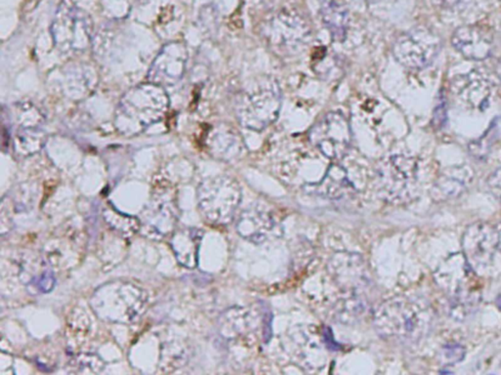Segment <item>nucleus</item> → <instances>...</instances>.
<instances>
[{"label": "nucleus", "mask_w": 501, "mask_h": 375, "mask_svg": "<svg viewBox=\"0 0 501 375\" xmlns=\"http://www.w3.org/2000/svg\"><path fill=\"white\" fill-rule=\"evenodd\" d=\"M170 108V98L162 86L148 83L129 89L120 99L114 116L119 133L134 136L163 121Z\"/></svg>", "instance_id": "obj_1"}, {"label": "nucleus", "mask_w": 501, "mask_h": 375, "mask_svg": "<svg viewBox=\"0 0 501 375\" xmlns=\"http://www.w3.org/2000/svg\"><path fill=\"white\" fill-rule=\"evenodd\" d=\"M282 106V91L272 76L255 78L243 89L235 112L244 129L260 132L275 124Z\"/></svg>", "instance_id": "obj_2"}, {"label": "nucleus", "mask_w": 501, "mask_h": 375, "mask_svg": "<svg viewBox=\"0 0 501 375\" xmlns=\"http://www.w3.org/2000/svg\"><path fill=\"white\" fill-rule=\"evenodd\" d=\"M93 30V20L86 10L73 0H61L50 27L53 42L60 52H81L88 49Z\"/></svg>", "instance_id": "obj_3"}, {"label": "nucleus", "mask_w": 501, "mask_h": 375, "mask_svg": "<svg viewBox=\"0 0 501 375\" xmlns=\"http://www.w3.org/2000/svg\"><path fill=\"white\" fill-rule=\"evenodd\" d=\"M239 183L229 176H216L204 181L199 187V201L209 221L226 225L234 218L241 203Z\"/></svg>", "instance_id": "obj_4"}, {"label": "nucleus", "mask_w": 501, "mask_h": 375, "mask_svg": "<svg viewBox=\"0 0 501 375\" xmlns=\"http://www.w3.org/2000/svg\"><path fill=\"white\" fill-rule=\"evenodd\" d=\"M418 163L413 157L395 155L381 160L376 169V187L390 201L411 195L418 183Z\"/></svg>", "instance_id": "obj_5"}, {"label": "nucleus", "mask_w": 501, "mask_h": 375, "mask_svg": "<svg viewBox=\"0 0 501 375\" xmlns=\"http://www.w3.org/2000/svg\"><path fill=\"white\" fill-rule=\"evenodd\" d=\"M263 37L277 54L294 55L308 44L311 29L300 14L281 11L265 25Z\"/></svg>", "instance_id": "obj_6"}, {"label": "nucleus", "mask_w": 501, "mask_h": 375, "mask_svg": "<svg viewBox=\"0 0 501 375\" xmlns=\"http://www.w3.org/2000/svg\"><path fill=\"white\" fill-rule=\"evenodd\" d=\"M309 137L313 146L327 159L340 160L351 147V125L341 112H329L314 125Z\"/></svg>", "instance_id": "obj_7"}, {"label": "nucleus", "mask_w": 501, "mask_h": 375, "mask_svg": "<svg viewBox=\"0 0 501 375\" xmlns=\"http://www.w3.org/2000/svg\"><path fill=\"white\" fill-rule=\"evenodd\" d=\"M439 40L428 30H415L398 37L393 54L403 67L421 70L433 62L438 54Z\"/></svg>", "instance_id": "obj_8"}, {"label": "nucleus", "mask_w": 501, "mask_h": 375, "mask_svg": "<svg viewBox=\"0 0 501 375\" xmlns=\"http://www.w3.org/2000/svg\"><path fill=\"white\" fill-rule=\"evenodd\" d=\"M188 60L185 43L180 40L167 43L153 61L147 73L148 81L163 88L175 85L183 78Z\"/></svg>", "instance_id": "obj_9"}, {"label": "nucleus", "mask_w": 501, "mask_h": 375, "mask_svg": "<svg viewBox=\"0 0 501 375\" xmlns=\"http://www.w3.org/2000/svg\"><path fill=\"white\" fill-rule=\"evenodd\" d=\"M413 306L405 300L393 299L383 303L375 313V326L383 336L405 338L416 325Z\"/></svg>", "instance_id": "obj_10"}, {"label": "nucleus", "mask_w": 501, "mask_h": 375, "mask_svg": "<svg viewBox=\"0 0 501 375\" xmlns=\"http://www.w3.org/2000/svg\"><path fill=\"white\" fill-rule=\"evenodd\" d=\"M452 94L465 106L483 111L489 105L490 84L489 78L480 71L473 70L452 78Z\"/></svg>", "instance_id": "obj_11"}, {"label": "nucleus", "mask_w": 501, "mask_h": 375, "mask_svg": "<svg viewBox=\"0 0 501 375\" xmlns=\"http://www.w3.org/2000/svg\"><path fill=\"white\" fill-rule=\"evenodd\" d=\"M451 44L468 60L482 61L492 54L493 37L492 32L482 25H464L452 35Z\"/></svg>", "instance_id": "obj_12"}, {"label": "nucleus", "mask_w": 501, "mask_h": 375, "mask_svg": "<svg viewBox=\"0 0 501 375\" xmlns=\"http://www.w3.org/2000/svg\"><path fill=\"white\" fill-rule=\"evenodd\" d=\"M275 228V219L270 211L260 206L245 209L236 223L239 236L253 244H260L270 237Z\"/></svg>", "instance_id": "obj_13"}, {"label": "nucleus", "mask_w": 501, "mask_h": 375, "mask_svg": "<svg viewBox=\"0 0 501 375\" xmlns=\"http://www.w3.org/2000/svg\"><path fill=\"white\" fill-rule=\"evenodd\" d=\"M208 146L217 157L231 160L240 155L242 141L238 132L226 124H219L209 132Z\"/></svg>", "instance_id": "obj_14"}, {"label": "nucleus", "mask_w": 501, "mask_h": 375, "mask_svg": "<svg viewBox=\"0 0 501 375\" xmlns=\"http://www.w3.org/2000/svg\"><path fill=\"white\" fill-rule=\"evenodd\" d=\"M321 16L335 42L346 40L349 12L341 0H322Z\"/></svg>", "instance_id": "obj_15"}, {"label": "nucleus", "mask_w": 501, "mask_h": 375, "mask_svg": "<svg viewBox=\"0 0 501 375\" xmlns=\"http://www.w3.org/2000/svg\"><path fill=\"white\" fill-rule=\"evenodd\" d=\"M352 188L346 169L340 165H331L323 179L316 186V191L326 198L334 200L342 198Z\"/></svg>", "instance_id": "obj_16"}, {"label": "nucleus", "mask_w": 501, "mask_h": 375, "mask_svg": "<svg viewBox=\"0 0 501 375\" xmlns=\"http://www.w3.org/2000/svg\"><path fill=\"white\" fill-rule=\"evenodd\" d=\"M472 179V171L469 167H456L447 170L438 180L436 188L444 196L457 195L466 189V185Z\"/></svg>", "instance_id": "obj_17"}, {"label": "nucleus", "mask_w": 501, "mask_h": 375, "mask_svg": "<svg viewBox=\"0 0 501 375\" xmlns=\"http://www.w3.org/2000/svg\"><path fill=\"white\" fill-rule=\"evenodd\" d=\"M45 132L40 126H20L16 135V141L20 149L25 152L35 153L45 144Z\"/></svg>", "instance_id": "obj_18"}, {"label": "nucleus", "mask_w": 501, "mask_h": 375, "mask_svg": "<svg viewBox=\"0 0 501 375\" xmlns=\"http://www.w3.org/2000/svg\"><path fill=\"white\" fill-rule=\"evenodd\" d=\"M146 0H102V6L110 18L121 19L132 11V7Z\"/></svg>", "instance_id": "obj_19"}, {"label": "nucleus", "mask_w": 501, "mask_h": 375, "mask_svg": "<svg viewBox=\"0 0 501 375\" xmlns=\"http://www.w3.org/2000/svg\"><path fill=\"white\" fill-rule=\"evenodd\" d=\"M40 2H42V0H24L22 7L23 12L30 13L34 11Z\"/></svg>", "instance_id": "obj_20"}, {"label": "nucleus", "mask_w": 501, "mask_h": 375, "mask_svg": "<svg viewBox=\"0 0 501 375\" xmlns=\"http://www.w3.org/2000/svg\"><path fill=\"white\" fill-rule=\"evenodd\" d=\"M490 183L493 188L501 189V168L495 171V174L492 175Z\"/></svg>", "instance_id": "obj_21"}, {"label": "nucleus", "mask_w": 501, "mask_h": 375, "mask_svg": "<svg viewBox=\"0 0 501 375\" xmlns=\"http://www.w3.org/2000/svg\"><path fill=\"white\" fill-rule=\"evenodd\" d=\"M497 73L498 80H500V83H501V58L500 59V60H498V62H497Z\"/></svg>", "instance_id": "obj_22"}]
</instances>
